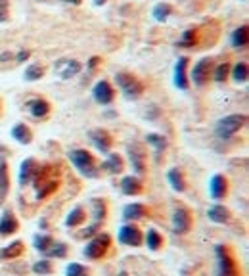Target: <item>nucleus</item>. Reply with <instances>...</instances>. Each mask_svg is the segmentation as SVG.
<instances>
[{
  "instance_id": "1",
  "label": "nucleus",
  "mask_w": 249,
  "mask_h": 276,
  "mask_svg": "<svg viewBox=\"0 0 249 276\" xmlns=\"http://www.w3.org/2000/svg\"><path fill=\"white\" fill-rule=\"evenodd\" d=\"M69 159L79 169L81 175H85L89 179H94L98 175L96 161H94V155L90 152H87V150H73V152H69Z\"/></svg>"
},
{
  "instance_id": "2",
  "label": "nucleus",
  "mask_w": 249,
  "mask_h": 276,
  "mask_svg": "<svg viewBox=\"0 0 249 276\" xmlns=\"http://www.w3.org/2000/svg\"><path fill=\"white\" fill-rule=\"evenodd\" d=\"M246 121H248V117H246V115H240V113L226 115V117H222V119L217 123L215 132H217V136L220 140H228L232 134H236V132L246 125Z\"/></svg>"
},
{
  "instance_id": "3",
  "label": "nucleus",
  "mask_w": 249,
  "mask_h": 276,
  "mask_svg": "<svg viewBox=\"0 0 249 276\" xmlns=\"http://www.w3.org/2000/svg\"><path fill=\"white\" fill-rule=\"evenodd\" d=\"M215 255H217V276H240L232 253L224 245L215 247Z\"/></svg>"
},
{
  "instance_id": "4",
  "label": "nucleus",
  "mask_w": 249,
  "mask_h": 276,
  "mask_svg": "<svg viewBox=\"0 0 249 276\" xmlns=\"http://www.w3.org/2000/svg\"><path fill=\"white\" fill-rule=\"evenodd\" d=\"M115 81L119 85V89L123 91V94L126 98H138L142 92H144V85L130 73H117L115 75Z\"/></svg>"
},
{
  "instance_id": "5",
  "label": "nucleus",
  "mask_w": 249,
  "mask_h": 276,
  "mask_svg": "<svg viewBox=\"0 0 249 276\" xmlns=\"http://www.w3.org/2000/svg\"><path fill=\"white\" fill-rule=\"evenodd\" d=\"M109 244H111V238L109 234H98L96 238H92L87 247H85V255L89 259H100L106 255V251L109 249Z\"/></svg>"
},
{
  "instance_id": "6",
  "label": "nucleus",
  "mask_w": 249,
  "mask_h": 276,
  "mask_svg": "<svg viewBox=\"0 0 249 276\" xmlns=\"http://www.w3.org/2000/svg\"><path fill=\"white\" fill-rule=\"evenodd\" d=\"M211 69H213V60L203 58V60H199L196 65H194V69H192V77H190V79L194 81L196 87H203V85L209 81Z\"/></svg>"
},
{
  "instance_id": "7",
  "label": "nucleus",
  "mask_w": 249,
  "mask_h": 276,
  "mask_svg": "<svg viewBox=\"0 0 249 276\" xmlns=\"http://www.w3.org/2000/svg\"><path fill=\"white\" fill-rule=\"evenodd\" d=\"M38 173H40V165L36 163V159H33V157L25 159L21 163V171H19V184L25 186V184L35 183V179L38 177Z\"/></svg>"
},
{
  "instance_id": "8",
  "label": "nucleus",
  "mask_w": 249,
  "mask_h": 276,
  "mask_svg": "<svg viewBox=\"0 0 249 276\" xmlns=\"http://www.w3.org/2000/svg\"><path fill=\"white\" fill-rule=\"evenodd\" d=\"M142 232L138 226L134 224H124L123 228L119 230V242L124 245H132V247H138L142 244Z\"/></svg>"
},
{
  "instance_id": "9",
  "label": "nucleus",
  "mask_w": 249,
  "mask_h": 276,
  "mask_svg": "<svg viewBox=\"0 0 249 276\" xmlns=\"http://www.w3.org/2000/svg\"><path fill=\"white\" fill-rule=\"evenodd\" d=\"M92 96H94V100H96L98 104H102V106H107V104H111V102H113V98H115V92H113L111 85H109L107 81H98V83L94 85V89H92Z\"/></svg>"
},
{
  "instance_id": "10",
  "label": "nucleus",
  "mask_w": 249,
  "mask_h": 276,
  "mask_svg": "<svg viewBox=\"0 0 249 276\" xmlns=\"http://www.w3.org/2000/svg\"><path fill=\"white\" fill-rule=\"evenodd\" d=\"M90 140L96 146V150L102 153H109V148L113 144V138H111V134L106 129H94V130H90Z\"/></svg>"
},
{
  "instance_id": "11",
  "label": "nucleus",
  "mask_w": 249,
  "mask_h": 276,
  "mask_svg": "<svg viewBox=\"0 0 249 276\" xmlns=\"http://www.w3.org/2000/svg\"><path fill=\"white\" fill-rule=\"evenodd\" d=\"M192 226V217L184 207H178L173 215V230L177 234H186Z\"/></svg>"
},
{
  "instance_id": "12",
  "label": "nucleus",
  "mask_w": 249,
  "mask_h": 276,
  "mask_svg": "<svg viewBox=\"0 0 249 276\" xmlns=\"http://www.w3.org/2000/svg\"><path fill=\"white\" fill-rule=\"evenodd\" d=\"M128 157H130V163H132V169L142 175L146 171V153L140 148V144H132L128 146Z\"/></svg>"
},
{
  "instance_id": "13",
  "label": "nucleus",
  "mask_w": 249,
  "mask_h": 276,
  "mask_svg": "<svg viewBox=\"0 0 249 276\" xmlns=\"http://www.w3.org/2000/svg\"><path fill=\"white\" fill-rule=\"evenodd\" d=\"M56 71L62 79H71L81 71V63L77 60H60L56 63Z\"/></svg>"
},
{
  "instance_id": "14",
  "label": "nucleus",
  "mask_w": 249,
  "mask_h": 276,
  "mask_svg": "<svg viewBox=\"0 0 249 276\" xmlns=\"http://www.w3.org/2000/svg\"><path fill=\"white\" fill-rule=\"evenodd\" d=\"M186 65L188 58H178L175 65V87H178L180 91H188V77H186Z\"/></svg>"
},
{
  "instance_id": "15",
  "label": "nucleus",
  "mask_w": 249,
  "mask_h": 276,
  "mask_svg": "<svg viewBox=\"0 0 249 276\" xmlns=\"http://www.w3.org/2000/svg\"><path fill=\"white\" fill-rule=\"evenodd\" d=\"M209 192H211L213 200L224 198L226 192H228V183H226V179H224L222 175H215V177L211 179V183H209Z\"/></svg>"
},
{
  "instance_id": "16",
  "label": "nucleus",
  "mask_w": 249,
  "mask_h": 276,
  "mask_svg": "<svg viewBox=\"0 0 249 276\" xmlns=\"http://www.w3.org/2000/svg\"><path fill=\"white\" fill-rule=\"evenodd\" d=\"M19 224H18V219L14 217L12 211H6L0 219V236H8V234H14L18 232Z\"/></svg>"
},
{
  "instance_id": "17",
  "label": "nucleus",
  "mask_w": 249,
  "mask_h": 276,
  "mask_svg": "<svg viewBox=\"0 0 249 276\" xmlns=\"http://www.w3.org/2000/svg\"><path fill=\"white\" fill-rule=\"evenodd\" d=\"M27 108H29V113H31L33 117H36V119L46 117L48 111H50V104H48L46 100H42V98H35V100H31V102L27 104Z\"/></svg>"
},
{
  "instance_id": "18",
  "label": "nucleus",
  "mask_w": 249,
  "mask_h": 276,
  "mask_svg": "<svg viewBox=\"0 0 249 276\" xmlns=\"http://www.w3.org/2000/svg\"><path fill=\"white\" fill-rule=\"evenodd\" d=\"M121 190H123V194L126 196H138L140 192H142V183H140V179L138 177H124L123 181H121Z\"/></svg>"
},
{
  "instance_id": "19",
  "label": "nucleus",
  "mask_w": 249,
  "mask_h": 276,
  "mask_svg": "<svg viewBox=\"0 0 249 276\" xmlns=\"http://www.w3.org/2000/svg\"><path fill=\"white\" fill-rule=\"evenodd\" d=\"M146 215H148V209L142 203H128L123 209L124 221H138V219H142Z\"/></svg>"
},
{
  "instance_id": "20",
  "label": "nucleus",
  "mask_w": 249,
  "mask_h": 276,
  "mask_svg": "<svg viewBox=\"0 0 249 276\" xmlns=\"http://www.w3.org/2000/svg\"><path fill=\"white\" fill-rule=\"evenodd\" d=\"M102 169H106V171L111 173V175H117V173H121L124 169L123 159H121L117 153H107V159L102 163Z\"/></svg>"
},
{
  "instance_id": "21",
  "label": "nucleus",
  "mask_w": 249,
  "mask_h": 276,
  "mask_svg": "<svg viewBox=\"0 0 249 276\" xmlns=\"http://www.w3.org/2000/svg\"><path fill=\"white\" fill-rule=\"evenodd\" d=\"M12 138H16L19 144H31L33 134L31 130H29V127H25L23 123H19V125H16L12 129Z\"/></svg>"
},
{
  "instance_id": "22",
  "label": "nucleus",
  "mask_w": 249,
  "mask_h": 276,
  "mask_svg": "<svg viewBox=\"0 0 249 276\" xmlns=\"http://www.w3.org/2000/svg\"><path fill=\"white\" fill-rule=\"evenodd\" d=\"M8 190H10V179H8V165L6 161L0 159V205L4 203L6 196H8Z\"/></svg>"
},
{
  "instance_id": "23",
  "label": "nucleus",
  "mask_w": 249,
  "mask_h": 276,
  "mask_svg": "<svg viewBox=\"0 0 249 276\" xmlns=\"http://www.w3.org/2000/svg\"><path fill=\"white\" fill-rule=\"evenodd\" d=\"M23 253V242H12L10 245H6V247H2L0 249V257L2 259H18L19 255Z\"/></svg>"
},
{
  "instance_id": "24",
  "label": "nucleus",
  "mask_w": 249,
  "mask_h": 276,
  "mask_svg": "<svg viewBox=\"0 0 249 276\" xmlns=\"http://www.w3.org/2000/svg\"><path fill=\"white\" fill-rule=\"evenodd\" d=\"M230 42H232L234 48H246V44H248V27L246 25L238 27V29L232 33Z\"/></svg>"
},
{
  "instance_id": "25",
  "label": "nucleus",
  "mask_w": 249,
  "mask_h": 276,
  "mask_svg": "<svg viewBox=\"0 0 249 276\" xmlns=\"http://www.w3.org/2000/svg\"><path fill=\"white\" fill-rule=\"evenodd\" d=\"M207 215H209V219H211L213 222H226V221L230 219V211H228L224 205H213V207L207 211Z\"/></svg>"
},
{
  "instance_id": "26",
  "label": "nucleus",
  "mask_w": 249,
  "mask_h": 276,
  "mask_svg": "<svg viewBox=\"0 0 249 276\" xmlns=\"http://www.w3.org/2000/svg\"><path fill=\"white\" fill-rule=\"evenodd\" d=\"M167 179H169L171 186H173L177 192H182V190L186 188L184 177H182V173H180L178 169H171V171H169V175H167Z\"/></svg>"
},
{
  "instance_id": "27",
  "label": "nucleus",
  "mask_w": 249,
  "mask_h": 276,
  "mask_svg": "<svg viewBox=\"0 0 249 276\" xmlns=\"http://www.w3.org/2000/svg\"><path fill=\"white\" fill-rule=\"evenodd\" d=\"M85 219H87V215H85V211H83V207H75L71 213L67 215L65 224H67V226H79V224L85 222Z\"/></svg>"
},
{
  "instance_id": "28",
  "label": "nucleus",
  "mask_w": 249,
  "mask_h": 276,
  "mask_svg": "<svg viewBox=\"0 0 249 276\" xmlns=\"http://www.w3.org/2000/svg\"><path fill=\"white\" fill-rule=\"evenodd\" d=\"M232 77L236 83H246L248 81V63L246 61H238L232 69Z\"/></svg>"
},
{
  "instance_id": "29",
  "label": "nucleus",
  "mask_w": 249,
  "mask_h": 276,
  "mask_svg": "<svg viewBox=\"0 0 249 276\" xmlns=\"http://www.w3.org/2000/svg\"><path fill=\"white\" fill-rule=\"evenodd\" d=\"M171 6L167 4V2H161V4H157L156 8H154V12H152V16H154V19L156 21H165L169 16H171Z\"/></svg>"
},
{
  "instance_id": "30",
  "label": "nucleus",
  "mask_w": 249,
  "mask_h": 276,
  "mask_svg": "<svg viewBox=\"0 0 249 276\" xmlns=\"http://www.w3.org/2000/svg\"><path fill=\"white\" fill-rule=\"evenodd\" d=\"M44 75V67L42 65H38V63H31V65H27V69H25V79L27 81H38L40 77Z\"/></svg>"
},
{
  "instance_id": "31",
  "label": "nucleus",
  "mask_w": 249,
  "mask_h": 276,
  "mask_svg": "<svg viewBox=\"0 0 249 276\" xmlns=\"http://www.w3.org/2000/svg\"><path fill=\"white\" fill-rule=\"evenodd\" d=\"M33 244H35V247H36L40 253H44L50 245L54 244V240H52V236H48V234H36L35 240H33Z\"/></svg>"
},
{
  "instance_id": "32",
  "label": "nucleus",
  "mask_w": 249,
  "mask_h": 276,
  "mask_svg": "<svg viewBox=\"0 0 249 276\" xmlns=\"http://www.w3.org/2000/svg\"><path fill=\"white\" fill-rule=\"evenodd\" d=\"M146 244H148V247L152 249V251H157L159 247H161V244H163V238H161V234L157 232V230H148V234H146Z\"/></svg>"
},
{
  "instance_id": "33",
  "label": "nucleus",
  "mask_w": 249,
  "mask_h": 276,
  "mask_svg": "<svg viewBox=\"0 0 249 276\" xmlns=\"http://www.w3.org/2000/svg\"><path fill=\"white\" fill-rule=\"evenodd\" d=\"M36 188H38L36 198H38V200H44V198L50 196L54 190H58V181H48V183H44V184H38Z\"/></svg>"
},
{
  "instance_id": "34",
  "label": "nucleus",
  "mask_w": 249,
  "mask_h": 276,
  "mask_svg": "<svg viewBox=\"0 0 249 276\" xmlns=\"http://www.w3.org/2000/svg\"><path fill=\"white\" fill-rule=\"evenodd\" d=\"M92 211H94V221H96V222H100V221H104V219H106V211H107V207H106V203H104L102 200H92Z\"/></svg>"
},
{
  "instance_id": "35",
  "label": "nucleus",
  "mask_w": 249,
  "mask_h": 276,
  "mask_svg": "<svg viewBox=\"0 0 249 276\" xmlns=\"http://www.w3.org/2000/svg\"><path fill=\"white\" fill-rule=\"evenodd\" d=\"M44 255H46V257H65V255H67V245L56 244V242H54V244L44 251Z\"/></svg>"
},
{
  "instance_id": "36",
  "label": "nucleus",
  "mask_w": 249,
  "mask_h": 276,
  "mask_svg": "<svg viewBox=\"0 0 249 276\" xmlns=\"http://www.w3.org/2000/svg\"><path fill=\"white\" fill-rule=\"evenodd\" d=\"M146 142L152 144L157 152H161V150L167 148V140H165V136H161V134H148V136H146Z\"/></svg>"
},
{
  "instance_id": "37",
  "label": "nucleus",
  "mask_w": 249,
  "mask_h": 276,
  "mask_svg": "<svg viewBox=\"0 0 249 276\" xmlns=\"http://www.w3.org/2000/svg\"><path fill=\"white\" fill-rule=\"evenodd\" d=\"M33 273L35 275H52V265H50V261H46V259H42V261H36L35 265H33Z\"/></svg>"
},
{
  "instance_id": "38",
  "label": "nucleus",
  "mask_w": 249,
  "mask_h": 276,
  "mask_svg": "<svg viewBox=\"0 0 249 276\" xmlns=\"http://www.w3.org/2000/svg\"><path fill=\"white\" fill-rule=\"evenodd\" d=\"M228 71H230V65L224 61V63H220V65H217V67L213 69L211 75H213V79H215L217 83H222V81L228 77Z\"/></svg>"
},
{
  "instance_id": "39",
  "label": "nucleus",
  "mask_w": 249,
  "mask_h": 276,
  "mask_svg": "<svg viewBox=\"0 0 249 276\" xmlns=\"http://www.w3.org/2000/svg\"><path fill=\"white\" fill-rule=\"evenodd\" d=\"M65 275L67 276H87V267L79 265V263H69L67 269H65Z\"/></svg>"
},
{
  "instance_id": "40",
  "label": "nucleus",
  "mask_w": 249,
  "mask_h": 276,
  "mask_svg": "<svg viewBox=\"0 0 249 276\" xmlns=\"http://www.w3.org/2000/svg\"><path fill=\"white\" fill-rule=\"evenodd\" d=\"M194 42H196V29H186L182 38H180V42H178V46L188 48V46H194Z\"/></svg>"
},
{
  "instance_id": "41",
  "label": "nucleus",
  "mask_w": 249,
  "mask_h": 276,
  "mask_svg": "<svg viewBox=\"0 0 249 276\" xmlns=\"http://www.w3.org/2000/svg\"><path fill=\"white\" fill-rule=\"evenodd\" d=\"M8 6H10L8 0H0V23H4L8 19Z\"/></svg>"
},
{
  "instance_id": "42",
  "label": "nucleus",
  "mask_w": 249,
  "mask_h": 276,
  "mask_svg": "<svg viewBox=\"0 0 249 276\" xmlns=\"http://www.w3.org/2000/svg\"><path fill=\"white\" fill-rule=\"evenodd\" d=\"M29 56H31V52H29V50H19V52H18V56H16V61L29 60Z\"/></svg>"
},
{
  "instance_id": "43",
  "label": "nucleus",
  "mask_w": 249,
  "mask_h": 276,
  "mask_svg": "<svg viewBox=\"0 0 249 276\" xmlns=\"http://www.w3.org/2000/svg\"><path fill=\"white\" fill-rule=\"evenodd\" d=\"M12 58V54L10 52H4V54H0V61H6V60H10Z\"/></svg>"
},
{
  "instance_id": "44",
  "label": "nucleus",
  "mask_w": 249,
  "mask_h": 276,
  "mask_svg": "<svg viewBox=\"0 0 249 276\" xmlns=\"http://www.w3.org/2000/svg\"><path fill=\"white\" fill-rule=\"evenodd\" d=\"M98 61H100V58H92V60H90V63H89V67H90V69H92V67H96V65H98Z\"/></svg>"
},
{
  "instance_id": "45",
  "label": "nucleus",
  "mask_w": 249,
  "mask_h": 276,
  "mask_svg": "<svg viewBox=\"0 0 249 276\" xmlns=\"http://www.w3.org/2000/svg\"><path fill=\"white\" fill-rule=\"evenodd\" d=\"M62 2H67V4H75V6H79V4H81V0H62Z\"/></svg>"
},
{
  "instance_id": "46",
  "label": "nucleus",
  "mask_w": 249,
  "mask_h": 276,
  "mask_svg": "<svg viewBox=\"0 0 249 276\" xmlns=\"http://www.w3.org/2000/svg\"><path fill=\"white\" fill-rule=\"evenodd\" d=\"M94 2H96V4H104L106 0H94Z\"/></svg>"
}]
</instances>
